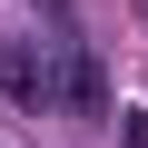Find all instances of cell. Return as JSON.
<instances>
[{
	"label": "cell",
	"instance_id": "1",
	"mask_svg": "<svg viewBox=\"0 0 148 148\" xmlns=\"http://www.w3.org/2000/svg\"><path fill=\"white\" fill-rule=\"evenodd\" d=\"M49 109H69V119H99V109H109V69H99L89 49H59V59H49Z\"/></svg>",
	"mask_w": 148,
	"mask_h": 148
},
{
	"label": "cell",
	"instance_id": "2",
	"mask_svg": "<svg viewBox=\"0 0 148 148\" xmlns=\"http://www.w3.org/2000/svg\"><path fill=\"white\" fill-rule=\"evenodd\" d=\"M0 89L30 99V109H49V59H40L30 40H0Z\"/></svg>",
	"mask_w": 148,
	"mask_h": 148
},
{
	"label": "cell",
	"instance_id": "3",
	"mask_svg": "<svg viewBox=\"0 0 148 148\" xmlns=\"http://www.w3.org/2000/svg\"><path fill=\"white\" fill-rule=\"evenodd\" d=\"M138 10H148V0H138Z\"/></svg>",
	"mask_w": 148,
	"mask_h": 148
}]
</instances>
